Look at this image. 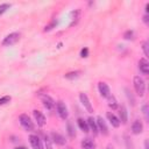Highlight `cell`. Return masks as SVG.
<instances>
[{"instance_id":"1","label":"cell","mask_w":149,"mask_h":149,"mask_svg":"<svg viewBox=\"0 0 149 149\" xmlns=\"http://www.w3.org/2000/svg\"><path fill=\"white\" fill-rule=\"evenodd\" d=\"M133 84H134V88H135V92L137 93V95H140V97L144 95L146 83H144L143 78H141L140 76H135L134 79H133Z\"/></svg>"},{"instance_id":"2","label":"cell","mask_w":149,"mask_h":149,"mask_svg":"<svg viewBox=\"0 0 149 149\" xmlns=\"http://www.w3.org/2000/svg\"><path fill=\"white\" fill-rule=\"evenodd\" d=\"M19 121H20V125L22 126V128L26 130V132H33L35 129V126H34V122L31 121V119L27 115V114H21L19 116Z\"/></svg>"},{"instance_id":"3","label":"cell","mask_w":149,"mask_h":149,"mask_svg":"<svg viewBox=\"0 0 149 149\" xmlns=\"http://www.w3.org/2000/svg\"><path fill=\"white\" fill-rule=\"evenodd\" d=\"M21 35L20 33H10L8 34L3 40H2V45L3 47H10V45H14L15 43L19 42Z\"/></svg>"},{"instance_id":"4","label":"cell","mask_w":149,"mask_h":149,"mask_svg":"<svg viewBox=\"0 0 149 149\" xmlns=\"http://www.w3.org/2000/svg\"><path fill=\"white\" fill-rule=\"evenodd\" d=\"M56 109H57V113H58L61 119H63V120L68 119V116H69L68 107H66V105L63 101H57L56 102Z\"/></svg>"},{"instance_id":"5","label":"cell","mask_w":149,"mask_h":149,"mask_svg":"<svg viewBox=\"0 0 149 149\" xmlns=\"http://www.w3.org/2000/svg\"><path fill=\"white\" fill-rule=\"evenodd\" d=\"M79 99H80V102H81V105L84 106V108H85L88 113H92V112H93V107H92V104H91V101H90L87 94L84 93V92L79 93Z\"/></svg>"},{"instance_id":"6","label":"cell","mask_w":149,"mask_h":149,"mask_svg":"<svg viewBox=\"0 0 149 149\" xmlns=\"http://www.w3.org/2000/svg\"><path fill=\"white\" fill-rule=\"evenodd\" d=\"M42 104H43V106H44L48 111L54 109V108H55V106H56L55 100H54L50 95H48V94H45V95H43V97H42Z\"/></svg>"},{"instance_id":"7","label":"cell","mask_w":149,"mask_h":149,"mask_svg":"<svg viewBox=\"0 0 149 149\" xmlns=\"http://www.w3.org/2000/svg\"><path fill=\"white\" fill-rule=\"evenodd\" d=\"M33 115H34V119H35V121H36V123H37L38 127H43L45 125V122H47L45 121V116H44V114L41 111L34 109Z\"/></svg>"},{"instance_id":"8","label":"cell","mask_w":149,"mask_h":149,"mask_svg":"<svg viewBox=\"0 0 149 149\" xmlns=\"http://www.w3.org/2000/svg\"><path fill=\"white\" fill-rule=\"evenodd\" d=\"M95 122H97L98 130H100V133L102 135H108V127L106 125V121L102 119V116H98Z\"/></svg>"},{"instance_id":"9","label":"cell","mask_w":149,"mask_h":149,"mask_svg":"<svg viewBox=\"0 0 149 149\" xmlns=\"http://www.w3.org/2000/svg\"><path fill=\"white\" fill-rule=\"evenodd\" d=\"M98 90H99V93L102 98H108L111 95V90H109V86L104 83V81H100L98 84Z\"/></svg>"},{"instance_id":"10","label":"cell","mask_w":149,"mask_h":149,"mask_svg":"<svg viewBox=\"0 0 149 149\" xmlns=\"http://www.w3.org/2000/svg\"><path fill=\"white\" fill-rule=\"evenodd\" d=\"M29 142H30V146H31L33 149H44L43 144H42V141L37 135H30L29 136Z\"/></svg>"},{"instance_id":"11","label":"cell","mask_w":149,"mask_h":149,"mask_svg":"<svg viewBox=\"0 0 149 149\" xmlns=\"http://www.w3.org/2000/svg\"><path fill=\"white\" fill-rule=\"evenodd\" d=\"M50 136H51V141H52L54 143L58 144V146H64V144L66 143L65 137H64L63 135H61L59 133H55V132H52V133L50 134Z\"/></svg>"},{"instance_id":"12","label":"cell","mask_w":149,"mask_h":149,"mask_svg":"<svg viewBox=\"0 0 149 149\" xmlns=\"http://www.w3.org/2000/svg\"><path fill=\"white\" fill-rule=\"evenodd\" d=\"M139 69H140L141 73L144 76H147L149 73V62L147 61V58H141L139 61Z\"/></svg>"},{"instance_id":"13","label":"cell","mask_w":149,"mask_h":149,"mask_svg":"<svg viewBox=\"0 0 149 149\" xmlns=\"http://www.w3.org/2000/svg\"><path fill=\"white\" fill-rule=\"evenodd\" d=\"M143 132V123L142 121L140 120H135L133 123H132V133L135 134V135H139Z\"/></svg>"},{"instance_id":"14","label":"cell","mask_w":149,"mask_h":149,"mask_svg":"<svg viewBox=\"0 0 149 149\" xmlns=\"http://www.w3.org/2000/svg\"><path fill=\"white\" fill-rule=\"evenodd\" d=\"M106 116H107V119H108V121H109V123L114 127V128H118V127H120V125H121V122H120V120H119V118L115 115V114H113L112 112H108L107 114H106Z\"/></svg>"},{"instance_id":"15","label":"cell","mask_w":149,"mask_h":149,"mask_svg":"<svg viewBox=\"0 0 149 149\" xmlns=\"http://www.w3.org/2000/svg\"><path fill=\"white\" fill-rule=\"evenodd\" d=\"M80 147H81V149H94V148H95V143H94V141L91 140L90 137H86V139L81 140Z\"/></svg>"},{"instance_id":"16","label":"cell","mask_w":149,"mask_h":149,"mask_svg":"<svg viewBox=\"0 0 149 149\" xmlns=\"http://www.w3.org/2000/svg\"><path fill=\"white\" fill-rule=\"evenodd\" d=\"M119 114H120V118H119L120 122H122V123H127V121H128V112H127V108L125 107V105H121Z\"/></svg>"},{"instance_id":"17","label":"cell","mask_w":149,"mask_h":149,"mask_svg":"<svg viewBox=\"0 0 149 149\" xmlns=\"http://www.w3.org/2000/svg\"><path fill=\"white\" fill-rule=\"evenodd\" d=\"M87 126H88V129H91L92 132H93V134L94 135H97L98 134V127H97V122H95V120L93 119V118H88L87 119Z\"/></svg>"},{"instance_id":"18","label":"cell","mask_w":149,"mask_h":149,"mask_svg":"<svg viewBox=\"0 0 149 149\" xmlns=\"http://www.w3.org/2000/svg\"><path fill=\"white\" fill-rule=\"evenodd\" d=\"M77 123H78V127L84 132V133H88L90 132V129H88V126H87V122L84 120V119H81V118H78V120H77Z\"/></svg>"},{"instance_id":"19","label":"cell","mask_w":149,"mask_h":149,"mask_svg":"<svg viewBox=\"0 0 149 149\" xmlns=\"http://www.w3.org/2000/svg\"><path fill=\"white\" fill-rule=\"evenodd\" d=\"M107 100H108V106H109V108H112V109H116L118 108V101H116V99H115V97L114 95H109L108 98H107Z\"/></svg>"},{"instance_id":"20","label":"cell","mask_w":149,"mask_h":149,"mask_svg":"<svg viewBox=\"0 0 149 149\" xmlns=\"http://www.w3.org/2000/svg\"><path fill=\"white\" fill-rule=\"evenodd\" d=\"M66 128H68V134H69V136H70V137H74V136H76V130H74L73 125H72L70 121H68Z\"/></svg>"},{"instance_id":"21","label":"cell","mask_w":149,"mask_h":149,"mask_svg":"<svg viewBox=\"0 0 149 149\" xmlns=\"http://www.w3.org/2000/svg\"><path fill=\"white\" fill-rule=\"evenodd\" d=\"M80 74V71H71V72H68L64 74V77L66 79H74V78H78Z\"/></svg>"},{"instance_id":"22","label":"cell","mask_w":149,"mask_h":149,"mask_svg":"<svg viewBox=\"0 0 149 149\" xmlns=\"http://www.w3.org/2000/svg\"><path fill=\"white\" fill-rule=\"evenodd\" d=\"M142 113H143V115H144L146 121H148V120H149V115H148V113H149V107H148L147 104H144V105L142 106Z\"/></svg>"},{"instance_id":"23","label":"cell","mask_w":149,"mask_h":149,"mask_svg":"<svg viewBox=\"0 0 149 149\" xmlns=\"http://www.w3.org/2000/svg\"><path fill=\"white\" fill-rule=\"evenodd\" d=\"M10 99H12L10 95H3V97H1V98H0V106L8 104V102L10 101Z\"/></svg>"},{"instance_id":"24","label":"cell","mask_w":149,"mask_h":149,"mask_svg":"<svg viewBox=\"0 0 149 149\" xmlns=\"http://www.w3.org/2000/svg\"><path fill=\"white\" fill-rule=\"evenodd\" d=\"M57 26V21L56 20H52L48 26H45V28H44V31H49V30H51L52 28H55Z\"/></svg>"},{"instance_id":"25","label":"cell","mask_w":149,"mask_h":149,"mask_svg":"<svg viewBox=\"0 0 149 149\" xmlns=\"http://www.w3.org/2000/svg\"><path fill=\"white\" fill-rule=\"evenodd\" d=\"M9 8H10V3H1L0 5V15H2Z\"/></svg>"},{"instance_id":"26","label":"cell","mask_w":149,"mask_h":149,"mask_svg":"<svg viewBox=\"0 0 149 149\" xmlns=\"http://www.w3.org/2000/svg\"><path fill=\"white\" fill-rule=\"evenodd\" d=\"M134 31L133 30H127L125 34H123V37L126 38V40H133L134 38Z\"/></svg>"},{"instance_id":"27","label":"cell","mask_w":149,"mask_h":149,"mask_svg":"<svg viewBox=\"0 0 149 149\" xmlns=\"http://www.w3.org/2000/svg\"><path fill=\"white\" fill-rule=\"evenodd\" d=\"M142 49H143V52H144V56L146 58L149 56V52H148V41H144L142 43Z\"/></svg>"},{"instance_id":"28","label":"cell","mask_w":149,"mask_h":149,"mask_svg":"<svg viewBox=\"0 0 149 149\" xmlns=\"http://www.w3.org/2000/svg\"><path fill=\"white\" fill-rule=\"evenodd\" d=\"M126 94H127V98H128V100L130 101V104H132V105H134V104H135V99H134L133 94H132L128 90H126Z\"/></svg>"},{"instance_id":"29","label":"cell","mask_w":149,"mask_h":149,"mask_svg":"<svg viewBox=\"0 0 149 149\" xmlns=\"http://www.w3.org/2000/svg\"><path fill=\"white\" fill-rule=\"evenodd\" d=\"M87 56H88V49H87V48H83V49L80 50V57L86 58Z\"/></svg>"},{"instance_id":"30","label":"cell","mask_w":149,"mask_h":149,"mask_svg":"<svg viewBox=\"0 0 149 149\" xmlns=\"http://www.w3.org/2000/svg\"><path fill=\"white\" fill-rule=\"evenodd\" d=\"M44 140H45V144H47V148H48V149H51V144H50V139H49V136L47 135V136L44 137Z\"/></svg>"},{"instance_id":"31","label":"cell","mask_w":149,"mask_h":149,"mask_svg":"<svg viewBox=\"0 0 149 149\" xmlns=\"http://www.w3.org/2000/svg\"><path fill=\"white\" fill-rule=\"evenodd\" d=\"M143 22H144L146 24H148V14H144V15H143Z\"/></svg>"},{"instance_id":"32","label":"cell","mask_w":149,"mask_h":149,"mask_svg":"<svg viewBox=\"0 0 149 149\" xmlns=\"http://www.w3.org/2000/svg\"><path fill=\"white\" fill-rule=\"evenodd\" d=\"M144 149H149V147H148V140H144Z\"/></svg>"},{"instance_id":"33","label":"cell","mask_w":149,"mask_h":149,"mask_svg":"<svg viewBox=\"0 0 149 149\" xmlns=\"http://www.w3.org/2000/svg\"><path fill=\"white\" fill-rule=\"evenodd\" d=\"M105 149H114V147H113V146H112V144H107V146H106V148H105Z\"/></svg>"},{"instance_id":"34","label":"cell","mask_w":149,"mask_h":149,"mask_svg":"<svg viewBox=\"0 0 149 149\" xmlns=\"http://www.w3.org/2000/svg\"><path fill=\"white\" fill-rule=\"evenodd\" d=\"M15 149H27V148L26 147H16Z\"/></svg>"}]
</instances>
